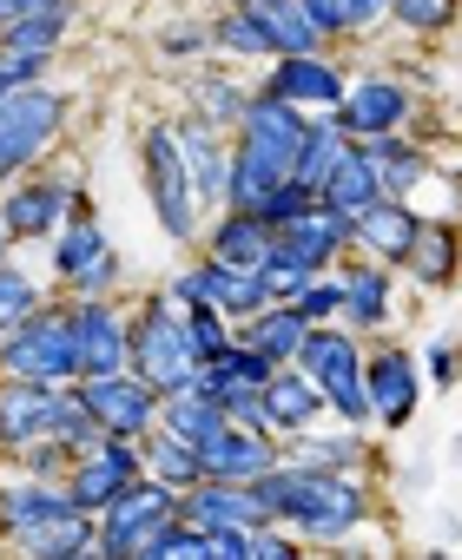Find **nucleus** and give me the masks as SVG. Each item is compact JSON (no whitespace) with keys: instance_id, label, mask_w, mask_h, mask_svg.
Masks as SVG:
<instances>
[{"instance_id":"nucleus-52","label":"nucleus","mask_w":462,"mask_h":560,"mask_svg":"<svg viewBox=\"0 0 462 560\" xmlns=\"http://www.w3.org/2000/svg\"><path fill=\"white\" fill-rule=\"evenodd\" d=\"M218 8H252V0H218Z\"/></svg>"},{"instance_id":"nucleus-25","label":"nucleus","mask_w":462,"mask_h":560,"mask_svg":"<svg viewBox=\"0 0 462 560\" xmlns=\"http://www.w3.org/2000/svg\"><path fill=\"white\" fill-rule=\"evenodd\" d=\"M278 455L291 462V468H337V475H357V468H370V442H363V429H350V422H317V429H298V435H285L278 442Z\"/></svg>"},{"instance_id":"nucleus-19","label":"nucleus","mask_w":462,"mask_h":560,"mask_svg":"<svg viewBox=\"0 0 462 560\" xmlns=\"http://www.w3.org/2000/svg\"><path fill=\"white\" fill-rule=\"evenodd\" d=\"M272 244H278V231L258 218V211H239V205H218L211 218H205V231H198V257H211V264H231V270H258L265 257H272Z\"/></svg>"},{"instance_id":"nucleus-4","label":"nucleus","mask_w":462,"mask_h":560,"mask_svg":"<svg viewBox=\"0 0 462 560\" xmlns=\"http://www.w3.org/2000/svg\"><path fill=\"white\" fill-rule=\"evenodd\" d=\"M298 370L324 389L331 422L370 429V389H363V337L350 324H311L298 343Z\"/></svg>"},{"instance_id":"nucleus-43","label":"nucleus","mask_w":462,"mask_h":560,"mask_svg":"<svg viewBox=\"0 0 462 560\" xmlns=\"http://www.w3.org/2000/svg\"><path fill=\"white\" fill-rule=\"evenodd\" d=\"M139 560H211V534L205 527H192L185 514L178 521H165L152 540H146V553Z\"/></svg>"},{"instance_id":"nucleus-32","label":"nucleus","mask_w":462,"mask_h":560,"mask_svg":"<svg viewBox=\"0 0 462 560\" xmlns=\"http://www.w3.org/2000/svg\"><path fill=\"white\" fill-rule=\"evenodd\" d=\"M211 60H224V67H265L272 60V40H265L252 8H218L211 14Z\"/></svg>"},{"instance_id":"nucleus-40","label":"nucleus","mask_w":462,"mask_h":560,"mask_svg":"<svg viewBox=\"0 0 462 560\" xmlns=\"http://www.w3.org/2000/svg\"><path fill=\"white\" fill-rule=\"evenodd\" d=\"M390 27L409 40H442L462 27V0H390Z\"/></svg>"},{"instance_id":"nucleus-2","label":"nucleus","mask_w":462,"mask_h":560,"mask_svg":"<svg viewBox=\"0 0 462 560\" xmlns=\"http://www.w3.org/2000/svg\"><path fill=\"white\" fill-rule=\"evenodd\" d=\"M139 191H146V205H152L165 244L192 250L198 231H205V205H198V191H192V172H185V152H178L172 119H146V126H139Z\"/></svg>"},{"instance_id":"nucleus-12","label":"nucleus","mask_w":462,"mask_h":560,"mask_svg":"<svg viewBox=\"0 0 462 560\" xmlns=\"http://www.w3.org/2000/svg\"><path fill=\"white\" fill-rule=\"evenodd\" d=\"M423 113L416 86L403 73H350L344 100H337V126L350 139H377V132H409Z\"/></svg>"},{"instance_id":"nucleus-39","label":"nucleus","mask_w":462,"mask_h":560,"mask_svg":"<svg viewBox=\"0 0 462 560\" xmlns=\"http://www.w3.org/2000/svg\"><path fill=\"white\" fill-rule=\"evenodd\" d=\"M73 14H80V8L21 14V21L0 27V47H8V54H47V60H60V47H67V34H73Z\"/></svg>"},{"instance_id":"nucleus-51","label":"nucleus","mask_w":462,"mask_h":560,"mask_svg":"<svg viewBox=\"0 0 462 560\" xmlns=\"http://www.w3.org/2000/svg\"><path fill=\"white\" fill-rule=\"evenodd\" d=\"M14 257V237H8V224H0V264H8Z\"/></svg>"},{"instance_id":"nucleus-49","label":"nucleus","mask_w":462,"mask_h":560,"mask_svg":"<svg viewBox=\"0 0 462 560\" xmlns=\"http://www.w3.org/2000/svg\"><path fill=\"white\" fill-rule=\"evenodd\" d=\"M224 422H245V429H265V389H224Z\"/></svg>"},{"instance_id":"nucleus-16","label":"nucleus","mask_w":462,"mask_h":560,"mask_svg":"<svg viewBox=\"0 0 462 560\" xmlns=\"http://www.w3.org/2000/svg\"><path fill=\"white\" fill-rule=\"evenodd\" d=\"M126 481H139V442L132 435H100L86 455L67 462V494L80 514H100Z\"/></svg>"},{"instance_id":"nucleus-17","label":"nucleus","mask_w":462,"mask_h":560,"mask_svg":"<svg viewBox=\"0 0 462 560\" xmlns=\"http://www.w3.org/2000/svg\"><path fill=\"white\" fill-rule=\"evenodd\" d=\"M337 277H344V317H337V324H350L357 337H383V330L396 324V270L350 250V257L337 264Z\"/></svg>"},{"instance_id":"nucleus-29","label":"nucleus","mask_w":462,"mask_h":560,"mask_svg":"<svg viewBox=\"0 0 462 560\" xmlns=\"http://www.w3.org/2000/svg\"><path fill=\"white\" fill-rule=\"evenodd\" d=\"M357 145L370 152L383 198H409V191L423 185V172L436 165V159H429V145H423V139H409V132H377V139H357Z\"/></svg>"},{"instance_id":"nucleus-42","label":"nucleus","mask_w":462,"mask_h":560,"mask_svg":"<svg viewBox=\"0 0 462 560\" xmlns=\"http://www.w3.org/2000/svg\"><path fill=\"white\" fill-rule=\"evenodd\" d=\"M304 324H337L344 317V277L337 270H317V277H304L298 284V298H285Z\"/></svg>"},{"instance_id":"nucleus-14","label":"nucleus","mask_w":462,"mask_h":560,"mask_svg":"<svg viewBox=\"0 0 462 560\" xmlns=\"http://www.w3.org/2000/svg\"><path fill=\"white\" fill-rule=\"evenodd\" d=\"M344 86H350V73L331 47L324 54H278V60H265V80H258V93H272L298 113H337Z\"/></svg>"},{"instance_id":"nucleus-5","label":"nucleus","mask_w":462,"mask_h":560,"mask_svg":"<svg viewBox=\"0 0 462 560\" xmlns=\"http://www.w3.org/2000/svg\"><path fill=\"white\" fill-rule=\"evenodd\" d=\"M0 376H27V383H73V324L67 298H41L14 330H0Z\"/></svg>"},{"instance_id":"nucleus-18","label":"nucleus","mask_w":462,"mask_h":560,"mask_svg":"<svg viewBox=\"0 0 462 560\" xmlns=\"http://www.w3.org/2000/svg\"><path fill=\"white\" fill-rule=\"evenodd\" d=\"M60 514H80L73 494H67V475H27V468H14L8 481H0V547H14L27 527L60 521Z\"/></svg>"},{"instance_id":"nucleus-27","label":"nucleus","mask_w":462,"mask_h":560,"mask_svg":"<svg viewBox=\"0 0 462 560\" xmlns=\"http://www.w3.org/2000/svg\"><path fill=\"white\" fill-rule=\"evenodd\" d=\"M331 409H324V389L298 370V363H278L272 370V383H265V429L285 442V435H298V429H317Z\"/></svg>"},{"instance_id":"nucleus-7","label":"nucleus","mask_w":462,"mask_h":560,"mask_svg":"<svg viewBox=\"0 0 462 560\" xmlns=\"http://www.w3.org/2000/svg\"><path fill=\"white\" fill-rule=\"evenodd\" d=\"M132 376H146L159 396L165 389H185L198 376V357L185 343V311L165 291L139 298V311H132Z\"/></svg>"},{"instance_id":"nucleus-35","label":"nucleus","mask_w":462,"mask_h":560,"mask_svg":"<svg viewBox=\"0 0 462 560\" xmlns=\"http://www.w3.org/2000/svg\"><path fill=\"white\" fill-rule=\"evenodd\" d=\"M159 429H172L178 442H192V448H198L211 429H224V402H218V396H205L198 383L165 389V396H159Z\"/></svg>"},{"instance_id":"nucleus-6","label":"nucleus","mask_w":462,"mask_h":560,"mask_svg":"<svg viewBox=\"0 0 462 560\" xmlns=\"http://www.w3.org/2000/svg\"><path fill=\"white\" fill-rule=\"evenodd\" d=\"M73 211H86V191H80V178H67L54 165H34V172L0 185V224H8L14 250L21 244H47Z\"/></svg>"},{"instance_id":"nucleus-13","label":"nucleus","mask_w":462,"mask_h":560,"mask_svg":"<svg viewBox=\"0 0 462 560\" xmlns=\"http://www.w3.org/2000/svg\"><path fill=\"white\" fill-rule=\"evenodd\" d=\"M67 402H73V383L0 376V455H14V448H27V442H54Z\"/></svg>"},{"instance_id":"nucleus-48","label":"nucleus","mask_w":462,"mask_h":560,"mask_svg":"<svg viewBox=\"0 0 462 560\" xmlns=\"http://www.w3.org/2000/svg\"><path fill=\"white\" fill-rule=\"evenodd\" d=\"M416 363H423V370H429V383H442V389H455V383H462V343H449V337H442V343H429V357H416Z\"/></svg>"},{"instance_id":"nucleus-47","label":"nucleus","mask_w":462,"mask_h":560,"mask_svg":"<svg viewBox=\"0 0 462 560\" xmlns=\"http://www.w3.org/2000/svg\"><path fill=\"white\" fill-rule=\"evenodd\" d=\"M159 291H165V298H172L178 311H192V304H205V264H198V257H185V264H178V270L165 277V284H159Z\"/></svg>"},{"instance_id":"nucleus-30","label":"nucleus","mask_w":462,"mask_h":560,"mask_svg":"<svg viewBox=\"0 0 462 560\" xmlns=\"http://www.w3.org/2000/svg\"><path fill=\"white\" fill-rule=\"evenodd\" d=\"M317 198H324L337 218H357L363 205H377V198H383V185H377V165H370V152H363L357 139L344 145V159L331 165V178L317 185Z\"/></svg>"},{"instance_id":"nucleus-36","label":"nucleus","mask_w":462,"mask_h":560,"mask_svg":"<svg viewBox=\"0 0 462 560\" xmlns=\"http://www.w3.org/2000/svg\"><path fill=\"white\" fill-rule=\"evenodd\" d=\"M139 475H152V481H165L172 494H185V488L198 481V448L152 422V429L139 435Z\"/></svg>"},{"instance_id":"nucleus-44","label":"nucleus","mask_w":462,"mask_h":560,"mask_svg":"<svg viewBox=\"0 0 462 560\" xmlns=\"http://www.w3.org/2000/svg\"><path fill=\"white\" fill-rule=\"evenodd\" d=\"M41 298H47V291L34 284V270H27V264H14V257L0 264V330H14Z\"/></svg>"},{"instance_id":"nucleus-10","label":"nucleus","mask_w":462,"mask_h":560,"mask_svg":"<svg viewBox=\"0 0 462 560\" xmlns=\"http://www.w3.org/2000/svg\"><path fill=\"white\" fill-rule=\"evenodd\" d=\"M67 324H73V363H80V376H119V370H132V311L119 304V291L113 298H67Z\"/></svg>"},{"instance_id":"nucleus-26","label":"nucleus","mask_w":462,"mask_h":560,"mask_svg":"<svg viewBox=\"0 0 462 560\" xmlns=\"http://www.w3.org/2000/svg\"><path fill=\"white\" fill-rule=\"evenodd\" d=\"M409 237H416V205L409 198H377V205H363L357 218H350V250L357 257H377V264H403V250H409Z\"/></svg>"},{"instance_id":"nucleus-9","label":"nucleus","mask_w":462,"mask_h":560,"mask_svg":"<svg viewBox=\"0 0 462 560\" xmlns=\"http://www.w3.org/2000/svg\"><path fill=\"white\" fill-rule=\"evenodd\" d=\"M165 521H178V494H172L165 481L139 475V481H126V488L93 514V553H106V560H139L146 540H152Z\"/></svg>"},{"instance_id":"nucleus-20","label":"nucleus","mask_w":462,"mask_h":560,"mask_svg":"<svg viewBox=\"0 0 462 560\" xmlns=\"http://www.w3.org/2000/svg\"><path fill=\"white\" fill-rule=\"evenodd\" d=\"M265 468H278V435L272 429L224 422L198 442V475H211V481H258Z\"/></svg>"},{"instance_id":"nucleus-50","label":"nucleus","mask_w":462,"mask_h":560,"mask_svg":"<svg viewBox=\"0 0 462 560\" xmlns=\"http://www.w3.org/2000/svg\"><path fill=\"white\" fill-rule=\"evenodd\" d=\"M41 8H80V0H0V27L21 21V14H41Z\"/></svg>"},{"instance_id":"nucleus-37","label":"nucleus","mask_w":462,"mask_h":560,"mask_svg":"<svg viewBox=\"0 0 462 560\" xmlns=\"http://www.w3.org/2000/svg\"><path fill=\"white\" fill-rule=\"evenodd\" d=\"M304 317L291 311V304H265V311H252L245 324H239V343H252V350H265L272 363H298V343H304Z\"/></svg>"},{"instance_id":"nucleus-3","label":"nucleus","mask_w":462,"mask_h":560,"mask_svg":"<svg viewBox=\"0 0 462 560\" xmlns=\"http://www.w3.org/2000/svg\"><path fill=\"white\" fill-rule=\"evenodd\" d=\"M67 119H73V93L54 86V80H34V86H14L0 100V185L34 172L54 159V145L67 139Z\"/></svg>"},{"instance_id":"nucleus-38","label":"nucleus","mask_w":462,"mask_h":560,"mask_svg":"<svg viewBox=\"0 0 462 560\" xmlns=\"http://www.w3.org/2000/svg\"><path fill=\"white\" fill-rule=\"evenodd\" d=\"M14 553H34V560H86L93 553V514H60V521H41L14 540Z\"/></svg>"},{"instance_id":"nucleus-28","label":"nucleus","mask_w":462,"mask_h":560,"mask_svg":"<svg viewBox=\"0 0 462 560\" xmlns=\"http://www.w3.org/2000/svg\"><path fill=\"white\" fill-rule=\"evenodd\" d=\"M252 93H258V86H245L239 73H224V67H185V113H198V119L218 126V132L239 126V113H245Z\"/></svg>"},{"instance_id":"nucleus-24","label":"nucleus","mask_w":462,"mask_h":560,"mask_svg":"<svg viewBox=\"0 0 462 560\" xmlns=\"http://www.w3.org/2000/svg\"><path fill=\"white\" fill-rule=\"evenodd\" d=\"M278 250L298 257L304 270H337L350 257V218H337L324 198L311 211H298L291 224H278Z\"/></svg>"},{"instance_id":"nucleus-8","label":"nucleus","mask_w":462,"mask_h":560,"mask_svg":"<svg viewBox=\"0 0 462 560\" xmlns=\"http://www.w3.org/2000/svg\"><path fill=\"white\" fill-rule=\"evenodd\" d=\"M47 257H54V284L67 298H113L119 277H126V264H119V250H113V237L93 211H73L47 237Z\"/></svg>"},{"instance_id":"nucleus-45","label":"nucleus","mask_w":462,"mask_h":560,"mask_svg":"<svg viewBox=\"0 0 462 560\" xmlns=\"http://www.w3.org/2000/svg\"><path fill=\"white\" fill-rule=\"evenodd\" d=\"M231 337H239V324H231L224 311H211V304H192V311H185V343H192L198 363H211Z\"/></svg>"},{"instance_id":"nucleus-41","label":"nucleus","mask_w":462,"mask_h":560,"mask_svg":"<svg viewBox=\"0 0 462 560\" xmlns=\"http://www.w3.org/2000/svg\"><path fill=\"white\" fill-rule=\"evenodd\" d=\"M152 54H159L165 67H198V60H211V21H198V14L165 21V27L152 34Z\"/></svg>"},{"instance_id":"nucleus-11","label":"nucleus","mask_w":462,"mask_h":560,"mask_svg":"<svg viewBox=\"0 0 462 560\" xmlns=\"http://www.w3.org/2000/svg\"><path fill=\"white\" fill-rule=\"evenodd\" d=\"M363 389H370V422L377 429H409L423 409V363L403 350L390 330L363 337Z\"/></svg>"},{"instance_id":"nucleus-31","label":"nucleus","mask_w":462,"mask_h":560,"mask_svg":"<svg viewBox=\"0 0 462 560\" xmlns=\"http://www.w3.org/2000/svg\"><path fill=\"white\" fill-rule=\"evenodd\" d=\"M304 14L317 21V34L331 47H350V40H370L377 27H390V0H304Z\"/></svg>"},{"instance_id":"nucleus-46","label":"nucleus","mask_w":462,"mask_h":560,"mask_svg":"<svg viewBox=\"0 0 462 560\" xmlns=\"http://www.w3.org/2000/svg\"><path fill=\"white\" fill-rule=\"evenodd\" d=\"M311 205H317V191H311V185H298V178H285V185L258 205V218L278 231V224H291V218H298V211H311Z\"/></svg>"},{"instance_id":"nucleus-21","label":"nucleus","mask_w":462,"mask_h":560,"mask_svg":"<svg viewBox=\"0 0 462 560\" xmlns=\"http://www.w3.org/2000/svg\"><path fill=\"white\" fill-rule=\"evenodd\" d=\"M178 514H185L192 527H205V534H252L258 521H272V514L258 508L252 481H211V475H198V481L178 494Z\"/></svg>"},{"instance_id":"nucleus-23","label":"nucleus","mask_w":462,"mask_h":560,"mask_svg":"<svg viewBox=\"0 0 462 560\" xmlns=\"http://www.w3.org/2000/svg\"><path fill=\"white\" fill-rule=\"evenodd\" d=\"M172 132H178V152H185L192 191H198V205H205V218H211V211L224 205V172H231V132L205 126L198 113H178V119H172Z\"/></svg>"},{"instance_id":"nucleus-34","label":"nucleus","mask_w":462,"mask_h":560,"mask_svg":"<svg viewBox=\"0 0 462 560\" xmlns=\"http://www.w3.org/2000/svg\"><path fill=\"white\" fill-rule=\"evenodd\" d=\"M198 264H205V304L224 311L231 324H245L252 311L272 304V291H265V277H258V270H231V264H211V257H198Z\"/></svg>"},{"instance_id":"nucleus-33","label":"nucleus","mask_w":462,"mask_h":560,"mask_svg":"<svg viewBox=\"0 0 462 560\" xmlns=\"http://www.w3.org/2000/svg\"><path fill=\"white\" fill-rule=\"evenodd\" d=\"M252 14H258V27H265V40H272V60L278 54H324L331 40L317 34V21L304 14V0H252Z\"/></svg>"},{"instance_id":"nucleus-15","label":"nucleus","mask_w":462,"mask_h":560,"mask_svg":"<svg viewBox=\"0 0 462 560\" xmlns=\"http://www.w3.org/2000/svg\"><path fill=\"white\" fill-rule=\"evenodd\" d=\"M73 396L86 402V416L100 422V435H132L139 442L159 422V389L146 376H132V370H119V376H80Z\"/></svg>"},{"instance_id":"nucleus-1","label":"nucleus","mask_w":462,"mask_h":560,"mask_svg":"<svg viewBox=\"0 0 462 560\" xmlns=\"http://www.w3.org/2000/svg\"><path fill=\"white\" fill-rule=\"evenodd\" d=\"M258 508L272 521H285L304 547H350L363 521H377V488H370V468L357 475H337V468H291L278 455V468H265L252 481Z\"/></svg>"},{"instance_id":"nucleus-22","label":"nucleus","mask_w":462,"mask_h":560,"mask_svg":"<svg viewBox=\"0 0 462 560\" xmlns=\"http://www.w3.org/2000/svg\"><path fill=\"white\" fill-rule=\"evenodd\" d=\"M396 277H409L416 291H455V277H462V224L455 218H416V237H409Z\"/></svg>"}]
</instances>
